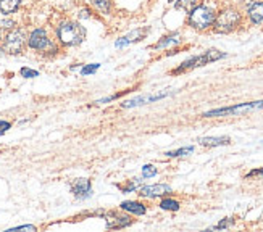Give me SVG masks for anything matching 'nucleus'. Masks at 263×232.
<instances>
[{
    "mask_svg": "<svg viewBox=\"0 0 263 232\" xmlns=\"http://www.w3.org/2000/svg\"><path fill=\"white\" fill-rule=\"evenodd\" d=\"M57 37L66 47H74L86 39V29L76 21H65L57 28Z\"/></svg>",
    "mask_w": 263,
    "mask_h": 232,
    "instance_id": "obj_1",
    "label": "nucleus"
},
{
    "mask_svg": "<svg viewBox=\"0 0 263 232\" xmlns=\"http://www.w3.org/2000/svg\"><path fill=\"white\" fill-rule=\"evenodd\" d=\"M226 53L220 52V50H207L205 53L202 55H197V56H192L189 58V60H186L184 63H181L179 68L173 69V74H179V73H184L187 71V69H194V68H199V66H203L207 63H212V62H216V60H221V58H224Z\"/></svg>",
    "mask_w": 263,
    "mask_h": 232,
    "instance_id": "obj_2",
    "label": "nucleus"
},
{
    "mask_svg": "<svg viewBox=\"0 0 263 232\" xmlns=\"http://www.w3.org/2000/svg\"><path fill=\"white\" fill-rule=\"evenodd\" d=\"M213 21H215V11L210 7L199 5L189 13V25L194 29L203 31V29L213 26Z\"/></svg>",
    "mask_w": 263,
    "mask_h": 232,
    "instance_id": "obj_3",
    "label": "nucleus"
},
{
    "mask_svg": "<svg viewBox=\"0 0 263 232\" xmlns=\"http://www.w3.org/2000/svg\"><path fill=\"white\" fill-rule=\"evenodd\" d=\"M239 23H241V13H237L236 10L233 8H228L218 16H215V21H213V28L216 32H221V34H228L234 31Z\"/></svg>",
    "mask_w": 263,
    "mask_h": 232,
    "instance_id": "obj_4",
    "label": "nucleus"
},
{
    "mask_svg": "<svg viewBox=\"0 0 263 232\" xmlns=\"http://www.w3.org/2000/svg\"><path fill=\"white\" fill-rule=\"evenodd\" d=\"M26 36L21 29H11L4 37V50L10 55H18L25 49Z\"/></svg>",
    "mask_w": 263,
    "mask_h": 232,
    "instance_id": "obj_5",
    "label": "nucleus"
},
{
    "mask_svg": "<svg viewBox=\"0 0 263 232\" xmlns=\"http://www.w3.org/2000/svg\"><path fill=\"white\" fill-rule=\"evenodd\" d=\"M28 45L32 50H37V52H45V50H57V47L52 44V41L49 39V34L45 29L39 28V29H34L29 37H28Z\"/></svg>",
    "mask_w": 263,
    "mask_h": 232,
    "instance_id": "obj_6",
    "label": "nucleus"
},
{
    "mask_svg": "<svg viewBox=\"0 0 263 232\" xmlns=\"http://www.w3.org/2000/svg\"><path fill=\"white\" fill-rule=\"evenodd\" d=\"M257 108H263V100L260 102H249V103H239L236 107H224V108H218V110H210L203 116L205 118H213V116H226V114H237L242 111H250V110H257Z\"/></svg>",
    "mask_w": 263,
    "mask_h": 232,
    "instance_id": "obj_7",
    "label": "nucleus"
},
{
    "mask_svg": "<svg viewBox=\"0 0 263 232\" xmlns=\"http://www.w3.org/2000/svg\"><path fill=\"white\" fill-rule=\"evenodd\" d=\"M105 218V223L108 229H123V227H128L133 224V219L126 215H121L117 211H111L108 215L104 216Z\"/></svg>",
    "mask_w": 263,
    "mask_h": 232,
    "instance_id": "obj_8",
    "label": "nucleus"
},
{
    "mask_svg": "<svg viewBox=\"0 0 263 232\" xmlns=\"http://www.w3.org/2000/svg\"><path fill=\"white\" fill-rule=\"evenodd\" d=\"M166 194H171V187L168 184H152V185H144L139 190L141 197L145 199H155V197H163Z\"/></svg>",
    "mask_w": 263,
    "mask_h": 232,
    "instance_id": "obj_9",
    "label": "nucleus"
},
{
    "mask_svg": "<svg viewBox=\"0 0 263 232\" xmlns=\"http://www.w3.org/2000/svg\"><path fill=\"white\" fill-rule=\"evenodd\" d=\"M71 192L74 194L76 199H86L90 194V181L89 179H74L71 181Z\"/></svg>",
    "mask_w": 263,
    "mask_h": 232,
    "instance_id": "obj_10",
    "label": "nucleus"
},
{
    "mask_svg": "<svg viewBox=\"0 0 263 232\" xmlns=\"http://www.w3.org/2000/svg\"><path fill=\"white\" fill-rule=\"evenodd\" d=\"M168 94H158V95H144V97H137L134 100H128L123 103V108H133V107H139V105H145V103H152L157 100L165 99Z\"/></svg>",
    "mask_w": 263,
    "mask_h": 232,
    "instance_id": "obj_11",
    "label": "nucleus"
},
{
    "mask_svg": "<svg viewBox=\"0 0 263 232\" xmlns=\"http://www.w3.org/2000/svg\"><path fill=\"white\" fill-rule=\"evenodd\" d=\"M147 28H142V29H136V31H133L131 34H128V36H124V37H121L120 41H117V47L118 49H121V47H126L128 44H131V42H137V41H142L144 39V36L147 34Z\"/></svg>",
    "mask_w": 263,
    "mask_h": 232,
    "instance_id": "obj_12",
    "label": "nucleus"
},
{
    "mask_svg": "<svg viewBox=\"0 0 263 232\" xmlns=\"http://www.w3.org/2000/svg\"><path fill=\"white\" fill-rule=\"evenodd\" d=\"M120 208L123 211H128L131 215H136V216H142L145 215L147 211V208L141 203V202H134V200H126V202H123L120 205Z\"/></svg>",
    "mask_w": 263,
    "mask_h": 232,
    "instance_id": "obj_13",
    "label": "nucleus"
},
{
    "mask_svg": "<svg viewBox=\"0 0 263 232\" xmlns=\"http://www.w3.org/2000/svg\"><path fill=\"white\" fill-rule=\"evenodd\" d=\"M249 18L254 25H260L263 21V2H254L247 10Z\"/></svg>",
    "mask_w": 263,
    "mask_h": 232,
    "instance_id": "obj_14",
    "label": "nucleus"
},
{
    "mask_svg": "<svg viewBox=\"0 0 263 232\" xmlns=\"http://www.w3.org/2000/svg\"><path fill=\"white\" fill-rule=\"evenodd\" d=\"M199 142L203 147H220L230 144V137H202Z\"/></svg>",
    "mask_w": 263,
    "mask_h": 232,
    "instance_id": "obj_15",
    "label": "nucleus"
},
{
    "mask_svg": "<svg viewBox=\"0 0 263 232\" xmlns=\"http://www.w3.org/2000/svg\"><path fill=\"white\" fill-rule=\"evenodd\" d=\"M21 4V0H0V11L4 15H11L15 13Z\"/></svg>",
    "mask_w": 263,
    "mask_h": 232,
    "instance_id": "obj_16",
    "label": "nucleus"
},
{
    "mask_svg": "<svg viewBox=\"0 0 263 232\" xmlns=\"http://www.w3.org/2000/svg\"><path fill=\"white\" fill-rule=\"evenodd\" d=\"M179 34H170V36H165L160 39L155 45H154V49H166L170 47V45H175V44H179Z\"/></svg>",
    "mask_w": 263,
    "mask_h": 232,
    "instance_id": "obj_17",
    "label": "nucleus"
},
{
    "mask_svg": "<svg viewBox=\"0 0 263 232\" xmlns=\"http://www.w3.org/2000/svg\"><path fill=\"white\" fill-rule=\"evenodd\" d=\"M175 7L178 10H184L187 11V13H191V11L199 7V0H178V2L175 4Z\"/></svg>",
    "mask_w": 263,
    "mask_h": 232,
    "instance_id": "obj_18",
    "label": "nucleus"
},
{
    "mask_svg": "<svg viewBox=\"0 0 263 232\" xmlns=\"http://www.w3.org/2000/svg\"><path fill=\"white\" fill-rule=\"evenodd\" d=\"M92 2V5H94V8L96 10H99L100 13H110V7H111V4H110V0H90Z\"/></svg>",
    "mask_w": 263,
    "mask_h": 232,
    "instance_id": "obj_19",
    "label": "nucleus"
},
{
    "mask_svg": "<svg viewBox=\"0 0 263 232\" xmlns=\"http://www.w3.org/2000/svg\"><path fill=\"white\" fill-rule=\"evenodd\" d=\"M160 208L162 210H166V211H178L179 210V203L173 199H165L160 203Z\"/></svg>",
    "mask_w": 263,
    "mask_h": 232,
    "instance_id": "obj_20",
    "label": "nucleus"
},
{
    "mask_svg": "<svg viewBox=\"0 0 263 232\" xmlns=\"http://www.w3.org/2000/svg\"><path fill=\"white\" fill-rule=\"evenodd\" d=\"M192 152H194V147H182V148L175 150V152H166L165 155L171 157V158H178V157H186V155H189Z\"/></svg>",
    "mask_w": 263,
    "mask_h": 232,
    "instance_id": "obj_21",
    "label": "nucleus"
},
{
    "mask_svg": "<svg viewBox=\"0 0 263 232\" xmlns=\"http://www.w3.org/2000/svg\"><path fill=\"white\" fill-rule=\"evenodd\" d=\"M155 174H157V168L154 165H145V166H142V178L144 179L154 178Z\"/></svg>",
    "mask_w": 263,
    "mask_h": 232,
    "instance_id": "obj_22",
    "label": "nucleus"
},
{
    "mask_svg": "<svg viewBox=\"0 0 263 232\" xmlns=\"http://www.w3.org/2000/svg\"><path fill=\"white\" fill-rule=\"evenodd\" d=\"M99 68H100V65H99V63H90V65H86V66L81 69V74H83V76H87V74H94Z\"/></svg>",
    "mask_w": 263,
    "mask_h": 232,
    "instance_id": "obj_23",
    "label": "nucleus"
},
{
    "mask_svg": "<svg viewBox=\"0 0 263 232\" xmlns=\"http://www.w3.org/2000/svg\"><path fill=\"white\" fill-rule=\"evenodd\" d=\"M139 184H141V179H133V181H129L128 185H124L123 192H134L137 187H139Z\"/></svg>",
    "mask_w": 263,
    "mask_h": 232,
    "instance_id": "obj_24",
    "label": "nucleus"
},
{
    "mask_svg": "<svg viewBox=\"0 0 263 232\" xmlns=\"http://www.w3.org/2000/svg\"><path fill=\"white\" fill-rule=\"evenodd\" d=\"M20 73H21L23 78H28V79H29V78H37V76H39L37 71H34V69H29V68H23Z\"/></svg>",
    "mask_w": 263,
    "mask_h": 232,
    "instance_id": "obj_25",
    "label": "nucleus"
},
{
    "mask_svg": "<svg viewBox=\"0 0 263 232\" xmlns=\"http://www.w3.org/2000/svg\"><path fill=\"white\" fill-rule=\"evenodd\" d=\"M234 224V219H231V218H224L223 221L220 223V224H216L213 229H226V227H230V226H233Z\"/></svg>",
    "mask_w": 263,
    "mask_h": 232,
    "instance_id": "obj_26",
    "label": "nucleus"
},
{
    "mask_svg": "<svg viewBox=\"0 0 263 232\" xmlns=\"http://www.w3.org/2000/svg\"><path fill=\"white\" fill-rule=\"evenodd\" d=\"M10 127H11V124L8 121H0V136H4Z\"/></svg>",
    "mask_w": 263,
    "mask_h": 232,
    "instance_id": "obj_27",
    "label": "nucleus"
},
{
    "mask_svg": "<svg viewBox=\"0 0 263 232\" xmlns=\"http://www.w3.org/2000/svg\"><path fill=\"white\" fill-rule=\"evenodd\" d=\"M254 176H263V168L261 169H254L247 174V178H254Z\"/></svg>",
    "mask_w": 263,
    "mask_h": 232,
    "instance_id": "obj_28",
    "label": "nucleus"
},
{
    "mask_svg": "<svg viewBox=\"0 0 263 232\" xmlns=\"http://www.w3.org/2000/svg\"><path fill=\"white\" fill-rule=\"evenodd\" d=\"M15 26V23L13 21H0V28H7V29H10V28H13Z\"/></svg>",
    "mask_w": 263,
    "mask_h": 232,
    "instance_id": "obj_29",
    "label": "nucleus"
},
{
    "mask_svg": "<svg viewBox=\"0 0 263 232\" xmlns=\"http://www.w3.org/2000/svg\"><path fill=\"white\" fill-rule=\"evenodd\" d=\"M13 230H36L34 226H18V227H13Z\"/></svg>",
    "mask_w": 263,
    "mask_h": 232,
    "instance_id": "obj_30",
    "label": "nucleus"
},
{
    "mask_svg": "<svg viewBox=\"0 0 263 232\" xmlns=\"http://www.w3.org/2000/svg\"><path fill=\"white\" fill-rule=\"evenodd\" d=\"M0 39H2V34H0Z\"/></svg>",
    "mask_w": 263,
    "mask_h": 232,
    "instance_id": "obj_31",
    "label": "nucleus"
}]
</instances>
